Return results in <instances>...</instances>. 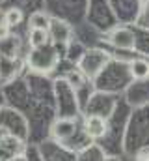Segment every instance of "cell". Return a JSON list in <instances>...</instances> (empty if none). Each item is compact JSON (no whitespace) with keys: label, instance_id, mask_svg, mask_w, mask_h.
<instances>
[{"label":"cell","instance_id":"2","mask_svg":"<svg viewBox=\"0 0 149 161\" xmlns=\"http://www.w3.org/2000/svg\"><path fill=\"white\" fill-rule=\"evenodd\" d=\"M110 41L114 47L123 49V51H131L134 49V34L127 28H116L110 36Z\"/></svg>","mask_w":149,"mask_h":161},{"label":"cell","instance_id":"4","mask_svg":"<svg viewBox=\"0 0 149 161\" xmlns=\"http://www.w3.org/2000/svg\"><path fill=\"white\" fill-rule=\"evenodd\" d=\"M129 71L134 79L142 80L149 77V62L144 58H134L131 64H129Z\"/></svg>","mask_w":149,"mask_h":161},{"label":"cell","instance_id":"5","mask_svg":"<svg viewBox=\"0 0 149 161\" xmlns=\"http://www.w3.org/2000/svg\"><path fill=\"white\" fill-rule=\"evenodd\" d=\"M74 131V124L71 120H58L52 125V135L58 139V141H64L67 137H71Z\"/></svg>","mask_w":149,"mask_h":161},{"label":"cell","instance_id":"6","mask_svg":"<svg viewBox=\"0 0 149 161\" xmlns=\"http://www.w3.org/2000/svg\"><path fill=\"white\" fill-rule=\"evenodd\" d=\"M49 30H41V28H32V32H30V45H32V49H41V47H45L47 45V41H49Z\"/></svg>","mask_w":149,"mask_h":161},{"label":"cell","instance_id":"10","mask_svg":"<svg viewBox=\"0 0 149 161\" xmlns=\"http://www.w3.org/2000/svg\"><path fill=\"white\" fill-rule=\"evenodd\" d=\"M9 161H26V158H23V156H19V158H13V159H9Z\"/></svg>","mask_w":149,"mask_h":161},{"label":"cell","instance_id":"9","mask_svg":"<svg viewBox=\"0 0 149 161\" xmlns=\"http://www.w3.org/2000/svg\"><path fill=\"white\" fill-rule=\"evenodd\" d=\"M8 36H9V25L4 23V25H0V41L6 40Z\"/></svg>","mask_w":149,"mask_h":161},{"label":"cell","instance_id":"3","mask_svg":"<svg viewBox=\"0 0 149 161\" xmlns=\"http://www.w3.org/2000/svg\"><path fill=\"white\" fill-rule=\"evenodd\" d=\"M49 34L52 36V40H56V41H67L69 40V34H71V28H69L67 23H64V21L50 19Z\"/></svg>","mask_w":149,"mask_h":161},{"label":"cell","instance_id":"8","mask_svg":"<svg viewBox=\"0 0 149 161\" xmlns=\"http://www.w3.org/2000/svg\"><path fill=\"white\" fill-rule=\"evenodd\" d=\"M4 23L9 25V26H13V25H21V23H23V11L17 9V8L8 9V13H6V17H4Z\"/></svg>","mask_w":149,"mask_h":161},{"label":"cell","instance_id":"1","mask_svg":"<svg viewBox=\"0 0 149 161\" xmlns=\"http://www.w3.org/2000/svg\"><path fill=\"white\" fill-rule=\"evenodd\" d=\"M84 131L91 139H101L108 131V124H106V120L103 116L93 114V116H88L86 118V122H84Z\"/></svg>","mask_w":149,"mask_h":161},{"label":"cell","instance_id":"7","mask_svg":"<svg viewBox=\"0 0 149 161\" xmlns=\"http://www.w3.org/2000/svg\"><path fill=\"white\" fill-rule=\"evenodd\" d=\"M49 25H50V19L49 15H45L43 11H37L30 15V28H41V30H49Z\"/></svg>","mask_w":149,"mask_h":161}]
</instances>
